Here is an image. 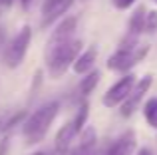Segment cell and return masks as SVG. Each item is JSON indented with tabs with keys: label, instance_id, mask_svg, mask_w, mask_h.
<instances>
[{
	"label": "cell",
	"instance_id": "cell-1",
	"mask_svg": "<svg viewBox=\"0 0 157 155\" xmlns=\"http://www.w3.org/2000/svg\"><path fill=\"white\" fill-rule=\"evenodd\" d=\"M58 112H60V101H48V104L40 105L36 112H32L28 115V119L22 123L24 125L22 133H24V139H26L28 145H36L46 137Z\"/></svg>",
	"mask_w": 157,
	"mask_h": 155
},
{
	"label": "cell",
	"instance_id": "cell-2",
	"mask_svg": "<svg viewBox=\"0 0 157 155\" xmlns=\"http://www.w3.org/2000/svg\"><path fill=\"white\" fill-rule=\"evenodd\" d=\"M82 46L84 42L82 40H68V42L60 44V46L52 48V50L46 52V70H48V76L52 80H60L64 78V74L74 66L76 58L82 54Z\"/></svg>",
	"mask_w": 157,
	"mask_h": 155
},
{
	"label": "cell",
	"instance_id": "cell-3",
	"mask_svg": "<svg viewBox=\"0 0 157 155\" xmlns=\"http://www.w3.org/2000/svg\"><path fill=\"white\" fill-rule=\"evenodd\" d=\"M147 54H149V46L147 44H139V46H135L133 50H129V48H121L119 46L117 50L113 52V54L107 58L105 66L107 70L111 72H121V74H129V70L133 66H137L139 62H143V60L147 58Z\"/></svg>",
	"mask_w": 157,
	"mask_h": 155
},
{
	"label": "cell",
	"instance_id": "cell-4",
	"mask_svg": "<svg viewBox=\"0 0 157 155\" xmlns=\"http://www.w3.org/2000/svg\"><path fill=\"white\" fill-rule=\"evenodd\" d=\"M30 40H32V26L24 24V26L16 32L14 38L10 40V44L6 46V52H4V64H6L10 70L18 68L20 64L24 62L28 46H30Z\"/></svg>",
	"mask_w": 157,
	"mask_h": 155
},
{
	"label": "cell",
	"instance_id": "cell-5",
	"mask_svg": "<svg viewBox=\"0 0 157 155\" xmlns=\"http://www.w3.org/2000/svg\"><path fill=\"white\" fill-rule=\"evenodd\" d=\"M135 84H137V80H135V74H133V72L123 74V78H119V80L104 93L101 104H104L105 108H115V105H121L123 101L129 97V93H131V89L135 88Z\"/></svg>",
	"mask_w": 157,
	"mask_h": 155
},
{
	"label": "cell",
	"instance_id": "cell-6",
	"mask_svg": "<svg viewBox=\"0 0 157 155\" xmlns=\"http://www.w3.org/2000/svg\"><path fill=\"white\" fill-rule=\"evenodd\" d=\"M151 85H153V76H151V74L143 76L141 80H139L137 84H135V88L131 89L129 97H127V100L121 104V109H119L121 117H131L135 112H137L139 105H141V101H143V96H145V93L149 92Z\"/></svg>",
	"mask_w": 157,
	"mask_h": 155
},
{
	"label": "cell",
	"instance_id": "cell-7",
	"mask_svg": "<svg viewBox=\"0 0 157 155\" xmlns=\"http://www.w3.org/2000/svg\"><path fill=\"white\" fill-rule=\"evenodd\" d=\"M76 26H78L76 16H66L56 26V30H52L50 38H48V42H46V52L52 50V48H56V46H60V44H64V42H68V40H72L74 32H76Z\"/></svg>",
	"mask_w": 157,
	"mask_h": 155
},
{
	"label": "cell",
	"instance_id": "cell-8",
	"mask_svg": "<svg viewBox=\"0 0 157 155\" xmlns=\"http://www.w3.org/2000/svg\"><path fill=\"white\" fill-rule=\"evenodd\" d=\"M76 0H44L42 2V28H48L56 22L58 18L66 14L72 8Z\"/></svg>",
	"mask_w": 157,
	"mask_h": 155
},
{
	"label": "cell",
	"instance_id": "cell-9",
	"mask_svg": "<svg viewBox=\"0 0 157 155\" xmlns=\"http://www.w3.org/2000/svg\"><path fill=\"white\" fill-rule=\"evenodd\" d=\"M135 147H137V139H135V133L129 129V131L121 133V135L107 147V151L104 155H133Z\"/></svg>",
	"mask_w": 157,
	"mask_h": 155
},
{
	"label": "cell",
	"instance_id": "cell-10",
	"mask_svg": "<svg viewBox=\"0 0 157 155\" xmlns=\"http://www.w3.org/2000/svg\"><path fill=\"white\" fill-rule=\"evenodd\" d=\"M96 60H98V48L92 46V48H88V50H84V52H82V54L76 58L72 70L76 72L78 76H86V74H90V72L94 70V66H96Z\"/></svg>",
	"mask_w": 157,
	"mask_h": 155
},
{
	"label": "cell",
	"instance_id": "cell-11",
	"mask_svg": "<svg viewBox=\"0 0 157 155\" xmlns=\"http://www.w3.org/2000/svg\"><path fill=\"white\" fill-rule=\"evenodd\" d=\"M72 155H98V133L94 127H86L82 131L80 145L74 149Z\"/></svg>",
	"mask_w": 157,
	"mask_h": 155
},
{
	"label": "cell",
	"instance_id": "cell-12",
	"mask_svg": "<svg viewBox=\"0 0 157 155\" xmlns=\"http://www.w3.org/2000/svg\"><path fill=\"white\" fill-rule=\"evenodd\" d=\"M78 135L76 127H74V121H68L64 123V127H60V131L56 133V141H54V147H56L58 153H66L72 145L74 137Z\"/></svg>",
	"mask_w": 157,
	"mask_h": 155
},
{
	"label": "cell",
	"instance_id": "cell-13",
	"mask_svg": "<svg viewBox=\"0 0 157 155\" xmlns=\"http://www.w3.org/2000/svg\"><path fill=\"white\" fill-rule=\"evenodd\" d=\"M145 16H147L145 6L135 8V12L129 18V30H127V34L133 36V38H139V36L145 32Z\"/></svg>",
	"mask_w": 157,
	"mask_h": 155
},
{
	"label": "cell",
	"instance_id": "cell-14",
	"mask_svg": "<svg viewBox=\"0 0 157 155\" xmlns=\"http://www.w3.org/2000/svg\"><path fill=\"white\" fill-rule=\"evenodd\" d=\"M100 80H101V74H100L98 70H92L90 74H86V76L80 80V88H78V89H80V93H82L84 97H88L90 93L96 89V85L100 84Z\"/></svg>",
	"mask_w": 157,
	"mask_h": 155
},
{
	"label": "cell",
	"instance_id": "cell-15",
	"mask_svg": "<svg viewBox=\"0 0 157 155\" xmlns=\"http://www.w3.org/2000/svg\"><path fill=\"white\" fill-rule=\"evenodd\" d=\"M143 117H145L149 127L157 129V97H149L143 104Z\"/></svg>",
	"mask_w": 157,
	"mask_h": 155
},
{
	"label": "cell",
	"instance_id": "cell-16",
	"mask_svg": "<svg viewBox=\"0 0 157 155\" xmlns=\"http://www.w3.org/2000/svg\"><path fill=\"white\" fill-rule=\"evenodd\" d=\"M88 115H90V104H88V101H82L80 108H78L76 117L72 119V121H74V127H76V131H78V135H80V133L86 129V121H88Z\"/></svg>",
	"mask_w": 157,
	"mask_h": 155
},
{
	"label": "cell",
	"instance_id": "cell-17",
	"mask_svg": "<svg viewBox=\"0 0 157 155\" xmlns=\"http://www.w3.org/2000/svg\"><path fill=\"white\" fill-rule=\"evenodd\" d=\"M145 32H149V34H155V32H157V10H147Z\"/></svg>",
	"mask_w": 157,
	"mask_h": 155
},
{
	"label": "cell",
	"instance_id": "cell-18",
	"mask_svg": "<svg viewBox=\"0 0 157 155\" xmlns=\"http://www.w3.org/2000/svg\"><path fill=\"white\" fill-rule=\"evenodd\" d=\"M111 2H113V6L117 10H127V8H131L135 4V0H111Z\"/></svg>",
	"mask_w": 157,
	"mask_h": 155
},
{
	"label": "cell",
	"instance_id": "cell-19",
	"mask_svg": "<svg viewBox=\"0 0 157 155\" xmlns=\"http://www.w3.org/2000/svg\"><path fill=\"white\" fill-rule=\"evenodd\" d=\"M135 155H153V153H151L149 149H145V147H143V149H139V151L135 153Z\"/></svg>",
	"mask_w": 157,
	"mask_h": 155
},
{
	"label": "cell",
	"instance_id": "cell-20",
	"mask_svg": "<svg viewBox=\"0 0 157 155\" xmlns=\"http://www.w3.org/2000/svg\"><path fill=\"white\" fill-rule=\"evenodd\" d=\"M30 2H32V0H20V4H22V8H24V10H28Z\"/></svg>",
	"mask_w": 157,
	"mask_h": 155
},
{
	"label": "cell",
	"instance_id": "cell-21",
	"mask_svg": "<svg viewBox=\"0 0 157 155\" xmlns=\"http://www.w3.org/2000/svg\"><path fill=\"white\" fill-rule=\"evenodd\" d=\"M12 2H14V0H2V6H4V8H6V6H10V4H12Z\"/></svg>",
	"mask_w": 157,
	"mask_h": 155
},
{
	"label": "cell",
	"instance_id": "cell-22",
	"mask_svg": "<svg viewBox=\"0 0 157 155\" xmlns=\"http://www.w3.org/2000/svg\"><path fill=\"white\" fill-rule=\"evenodd\" d=\"M32 155H44V153H42V151H38V153H32Z\"/></svg>",
	"mask_w": 157,
	"mask_h": 155
},
{
	"label": "cell",
	"instance_id": "cell-23",
	"mask_svg": "<svg viewBox=\"0 0 157 155\" xmlns=\"http://www.w3.org/2000/svg\"><path fill=\"white\" fill-rule=\"evenodd\" d=\"M151 2H155V4H157V0H151Z\"/></svg>",
	"mask_w": 157,
	"mask_h": 155
},
{
	"label": "cell",
	"instance_id": "cell-24",
	"mask_svg": "<svg viewBox=\"0 0 157 155\" xmlns=\"http://www.w3.org/2000/svg\"><path fill=\"white\" fill-rule=\"evenodd\" d=\"M0 129H2V123H0Z\"/></svg>",
	"mask_w": 157,
	"mask_h": 155
}]
</instances>
